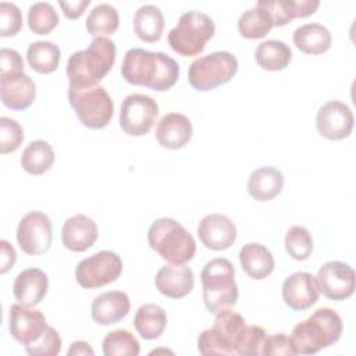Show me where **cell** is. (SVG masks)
Returning a JSON list of instances; mask_svg holds the SVG:
<instances>
[{
    "label": "cell",
    "instance_id": "1",
    "mask_svg": "<svg viewBox=\"0 0 356 356\" xmlns=\"http://www.w3.org/2000/svg\"><path fill=\"white\" fill-rule=\"evenodd\" d=\"M121 75L131 85L164 92L175 85L179 76V67L165 53L134 47L124 56Z\"/></svg>",
    "mask_w": 356,
    "mask_h": 356
},
{
    "label": "cell",
    "instance_id": "2",
    "mask_svg": "<svg viewBox=\"0 0 356 356\" xmlns=\"http://www.w3.org/2000/svg\"><path fill=\"white\" fill-rule=\"evenodd\" d=\"M115 43L106 38H93L90 44L81 51H75L67 61V76L70 85L83 88L97 85L114 65Z\"/></svg>",
    "mask_w": 356,
    "mask_h": 356
},
{
    "label": "cell",
    "instance_id": "3",
    "mask_svg": "<svg viewBox=\"0 0 356 356\" xmlns=\"http://www.w3.org/2000/svg\"><path fill=\"white\" fill-rule=\"evenodd\" d=\"M343 331L341 316L330 307L317 309L298 323L289 337L296 355H313L339 341Z\"/></svg>",
    "mask_w": 356,
    "mask_h": 356
},
{
    "label": "cell",
    "instance_id": "4",
    "mask_svg": "<svg viewBox=\"0 0 356 356\" xmlns=\"http://www.w3.org/2000/svg\"><path fill=\"white\" fill-rule=\"evenodd\" d=\"M147 242L170 264H186L196 253L193 236L175 220L157 218L147 231Z\"/></svg>",
    "mask_w": 356,
    "mask_h": 356
},
{
    "label": "cell",
    "instance_id": "5",
    "mask_svg": "<svg viewBox=\"0 0 356 356\" xmlns=\"http://www.w3.org/2000/svg\"><path fill=\"white\" fill-rule=\"evenodd\" d=\"M203 302L207 310L217 314L232 307L239 296L235 270L228 259L217 257L207 261L200 273Z\"/></svg>",
    "mask_w": 356,
    "mask_h": 356
},
{
    "label": "cell",
    "instance_id": "6",
    "mask_svg": "<svg viewBox=\"0 0 356 356\" xmlns=\"http://www.w3.org/2000/svg\"><path fill=\"white\" fill-rule=\"evenodd\" d=\"M216 25L213 19L200 11L184 13L178 24L170 31L167 39L170 47L182 57L200 54L206 43L214 36Z\"/></svg>",
    "mask_w": 356,
    "mask_h": 356
},
{
    "label": "cell",
    "instance_id": "7",
    "mask_svg": "<svg viewBox=\"0 0 356 356\" xmlns=\"http://www.w3.org/2000/svg\"><path fill=\"white\" fill-rule=\"evenodd\" d=\"M68 100L78 120L86 128L102 129L113 118L114 103L107 90L100 85L83 88L70 85Z\"/></svg>",
    "mask_w": 356,
    "mask_h": 356
},
{
    "label": "cell",
    "instance_id": "8",
    "mask_svg": "<svg viewBox=\"0 0 356 356\" xmlns=\"http://www.w3.org/2000/svg\"><path fill=\"white\" fill-rule=\"evenodd\" d=\"M245 327L239 313L222 310L216 314L213 327L197 337V350L202 355H236V343Z\"/></svg>",
    "mask_w": 356,
    "mask_h": 356
},
{
    "label": "cell",
    "instance_id": "9",
    "mask_svg": "<svg viewBox=\"0 0 356 356\" xmlns=\"http://www.w3.org/2000/svg\"><path fill=\"white\" fill-rule=\"evenodd\" d=\"M238 71V60L229 51H214L192 61L188 70L191 86L199 92L213 90L229 82Z\"/></svg>",
    "mask_w": 356,
    "mask_h": 356
},
{
    "label": "cell",
    "instance_id": "10",
    "mask_svg": "<svg viewBox=\"0 0 356 356\" xmlns=\"http://www.w3.org/2000/svg\"><path fill=\"white\" fill-rule=\"evenodd\" d=\"M121 273V257L111 250H100L78 263L75 278L82 288L95 289L114 282Z\"/></svg>",
    "mask_w": 356,
    "mask_h": 356
},
{
    "label": "cell",
    "instance_id": "11",
    "mask_svg": "<svg viewBox=\"0 0 356 356\" xmlns=\"http://www.w3.org/2000/svg\"><path fill=\"white\" fill-rule=\"evenodd\" d=\"M159 115L157 102L142 93L128 95L121 104L120 127L131 136L146 135L156 122Z\"/></svg>",
    "mask_w": 356,
    "mask_h": 356
},
{
    "label": "cell",
    "instance_id": "12",
    "mask_svg": "<svg viewBox=\"0 0 356 356\" xmlns=\"http://www.w3.org/2000/svg\"><path fill=\"white\" fill-rule=\"evenodd\" d=\"M17 241L19 248L31 256L46 253L53 241V228L50 218L38 210L26 213L18 224Z\"/></svg>",
    "mask_w": 356,
    "mask_h": 356
},
{
    "label": "cell",
    "instance_id": "13",
    "mask_svg": "<svg viewBox=\"0 0 356 356\" xmlns=\"http://www.w3.org/2000/svg\"><path fill=\"white\" fill-rule=\"evenodd\" d=\"M320 292L331 300H345L355 291V270L343 261H327L317 273Z\"/></svg>",
    "mask_w": 356,
    "mask_h": 356
},
{
    "label": "cell",
    "instance_id": "14",
    "mask_svg": "<svg viewBox=\"0 0 356 356\" xmlns=\"http://www.w3.org/2000/svg\"><path fill=\"white\" fill-rule=\"evenodd\" d=\"M353 113L342 102L331 100L323 104L316 115L318 134L330 140H341L350 135L353 129Z\"/></svg>",
    "mask_w": 356,
    "mask_h": 356
},
{
    "label": "cell",
    "instance_id": "15",
    "mask_svg": "<svg viewBox=\"0 0 356 356\" xmlns=\"http://www.w3.org/2000/svg\"><path fill=\"white\" fill-rule=\"evenodd\" d=\"M8 318L11 337L24 346L38 341L47 327L46 317L42 312L19 303L11 305Z\"/></svg>",
    "mask_w": 356,
    "mask_h": 356
},
{
    "label": "cell",
    "instance_id": "16",
    "mask_svg": "<svg viewBox=\"0 0 356 356\" xmlns=\"http://www.w3.org/2000/svg\"><path fill=\"white\" fill-rule=\"evenodd\" d=\"M318 295L320 289L316 277L306 271L291 274L282 284V299L289 309L296 312L310 309L317 303Z\"/></svg>",
    "mask_w": 356,
    "mask_h": 356
},
{
    "label": "cell",
    "instance_id": "17",
    "mask_svg": "<svg viewBox=\"0 0 356 356\" xmlns=\"http://www.w3.org/2000/svg\"><path fill=\"white\" fill-rule=\"evenodd\" d=\"M200 242L211 250L228 249L236 239V227L232 220L220 213H211L202 218L197 225Z\"/></svg>",
    "mask_w": 356,
    "mask_h": 356
},
{
    "label": "cell",
    "instance_id": "18",
    "mask_svg": "<svg viewBox=\"0 0 356 356\" xmlns=\"http://www.w3.org/2000/svg\"><path fill=\"white\" fill-rule=\"evenodd\" d=\"M0 96L11 110L28 108L36 96V85L25 72L0 75Z\"/></svg>",
    "mask_w": 356,
    "mask_h": 356
},
{
    "label": "cell",
    "instance_id": "19",
    "mask_svg": "<svg viewBox=\"0 0 356 356\" xmlns=\"http://www.w3.org/2000/svg\"><path fill=\"white\" fill-rule=\"evenodd\" d=\"M154 285L164 296L171 299H182L192 292L195 275L193 271L185 264H170L157 271Z\"/></svg>",
    "mask_w": 356,
    "mask_h": 356
},
{
    "label": "cell",
    "instance_id": "20",
    "mask_svg": "<svg viewBox=\"0 0 356 356\" xmlns=\"http://www.w3.org/2000/svg\"><path fill=\"white\" fill-rule=\"evenodd\" d=\"M97 224L85 214H75L65 220L61 228L63 245L72 252H85L97 239Z\"/></svg>",
    "mask_w": 356,
    "mask_h": 356
},
{
    "label": "cell",
    "instance_id": "21",
    "mask_svg": "<svg viewBox=\"0 0 356 356\" xmlns=\"http://www.w3.org/2000/svg\"><path fill=\"white\" fill-rule=\"evenodd\" d=\"M129 309L131 302L125 292L108 291L95 298L90 307V316L99 325H110L125 318Z\"/></svg>",
    "mask_w": 356,
    "mask_h": 356
},
{
    "label": "cell",
    "instance_id": "22",
    "mask_svg": "<svg viewBox=\"0 0 356 356\" xmlns=\"http://www.w3.org/2000/svg\"><path fill=\"white\" fill-rule=\"evenodd\" d=\"M257 7L263 8L271 18L273 26H284L293 18H305L316 13L318 0H259Z\"/></svg>",
    "mask_w": 356,
    "mask_h": 356
},
{
    "label": "cell",
    "instance_id": "23",
    "mask_svg": "<svg viewBox=\"0 0 356 356\" xmlns=\"http://www.w3.org/2000/svg\"><path fill=\"white\" fill-rule=\"evenodd\" d=\"M49 289V278L40 268H26L21 271L13 285L15 300L24 306H36L46 296Z\"/></svg>",
    "mask_w": 356,
    "mask_h": 356
},
{
    "label": "cell",
    "instance_id": "24",
    "mask_svg": "<svg viewBox=\"0 0 356 356\" xmlns=\"http://www.w3.org/2000/svg\"><path fill=\"white\" fill-rule=\"evenodd\" d=\"M192 122L181 113H168L157 122L156 138L165 149H181L192 138Z\"/></svg>",
    "mask_w": 356,
    "mask_h": 356
},
{
    "label": "cell",
    "instance_id": "25",
    "mask_svg": "<svg viewBox=\"0 0 356 356\" xmlns=\"http://www.w3.org/2000/svg\"><path fill=\"white\" fill-rule=\"evenodd\" d=\"M284 188L282 172L271 165L256 168L248 179V192L257 202H267L281 193Z\"/></svg>",
    "mask_w": 356,
    "mask_h": 356
},
{
    "label": "cell",
    "instance_id": "26",
    "mask_svg": "<svg viewBox=\"0 0 356 356\" xmlns=\"http://www.w3.org/2000/svg\"><path fill=\"white\" fill-rule=\"evenodd\" d=\"M242 270L253 280H263L274 270L273 253L261 243H246L239 252Z\"/></svg>",
    "mask_w": 356,
    "mask_h": 356
},
{
    "label": "cell",
    "instance_id": "27",
    "mask_svg": "<svg viewBox=\"0 0 356 356\" xmlns=\"http://www.w3.org/2000/svg\"><path fill=\"white\" fill-rule=\"evenodd\" d=\"M293 43L306 54H323L331 47L332 36L324 25L312 22L295 29Z\"/></svg>",
    "mask_w": 356,
    "mask_h": 356
},
{
    "label": "cell",
    "instance_id": "28",
    "mask_svg": "<svg viewBox=\"0 0 356 356\" xmlns=\"http://www.w3.org/2000/svg\"><path fill=\"white\" fill-rule=\"evenodd\" d=\"M134 29L136 36L146 42H159L164 31V15L154 4L140 6L134 15Z\"/></svg>",
    "mask_w": 356,
    "mask_h": 356
},
{
    "label": "cell",
    "instance_id": "29",
    "mask_svg": "<svg viewBox=\"0 0 356 356\" xmlns=\"http://www.w3.org/2000/svg\"><path fill=\"white\" fill-rule=\"evenodd\" d=\"M167 325L165 310L154 303L142 305L134 317V327L143 339L159 338Z\"/></svg>",
    "mask_w": 356,
    "mask_h": 356
},
{
    "label": "cell",
    "instance_id": "30",
    "mask_svg": "<svg viewBox=\"0 0 356 356\" xmlns=\"http://www.w3.org/2000/svg\"><path fill=\"white\" fill-rule=\"evenodd\" d=\"M54 163V150L46 140L31 142L21 154V167L31 175H42Z\"/></svg>",
    "mask_w": 356,
    "mask_h": 356
},
{
    "label": "cell",
    "instance_id": "31",
    "mask_svg": "<svg viewBox=\"0 0 356 356\" xmlns=\"http://www.w3.org/2000/svg\"><path fill=\"white\" fill-rule=\"evenodd\" d=\"M254 57L263 70L281 71L291 63L292 51L285 42L270 39L257 46Z\"/></svg>",
    "mask_w": 356,
    "mask_h": 356
},
{
    "label": "cell",
    "instance_id": "32",
    "mask_svg": "<svg viewBox=\"0 0 356 356\" xmlns=\"http://www.w3.org/2000/svg\"><path fill=\"white\" fill-rule=\"evenodd\" d=\"M61 51L57 44L47 40H38L29 44L26 60L32 70L39 74L54 72L60 64Z\"/></svg>",
    "mask_w": 356,
    "mask_h": 356
},
{
    "label": "cell",
    "instance_id": "33",
    "mask_svg": "<svg viewBox=\"0 0 356 356\" xmlns=\"http://www.w3.org/2000/svg\"><path fill=\"white\" fill-rule=\"evenodd\" d=\"M85 25H86V31L95 38L111 35L117 31L120 25L118 11L111 4H107V3L97 4L89 13Z\"/></svg>",
    "mask_w": 356,
    "mask_h": 356
},
{
    "label": "cell",
    "instance_id": "34",
    "mask_svg": "<svg viewBox=\"0 0 356 356\" xmlns=\"http://www.w3.org/2000/svg\"><path fill=\"white\" fill-rule=\"evenodd\" d=\"M273 28L271 18L260 7H252L242 13L238 19V31L246 39L264 38Z\"/></svg>",
    "mask_w": 356,
    "mask_h": 356
},
{
    "label": "cell",
    "instance_id": "35",
    "mask_svg": "<svg viewBox=\"0 0 356 356\" xmlns=\"http://www.w3.org/2000/svg\"><path fill=\"white\" fill-rule=\"evenodd\" d=\"M102 345L104 356H138L140 352V345L134 334L122 328L110 331Z\"/></svg>",
    "mask_w": 356,
    "mask_h": 356
},
{
    "label": "cell",
    "instance_id": "36",
    "mask_svg": "<svg viewBox=\"0 0 356 356\" xmlns=\"http://www.w3.org/2000/svg\"><path fill=\"white\" fill-rule=\"evenodd\" d=\"M58 25V14L50 3L38 1L28 10V26L36 35H47Z\"/></svg>",
    "mask_w": 356,
    "mask_h": 356
},
{
    "label": "cell",
    "instance_id": "37",
    "mask_svg": "<svg viewBox=\"0 0 356 356\" xmlns=\"http://www.w3.org/2000/svg\"><path fill=\"white\" fill-rule=\"evenodd\" d=\"M285 250L295 260H306L313 252L312 234L302 225H293L285 235Z\"/></svg>",
    "mask_w": 356,
    "mask_h": 356
},
{
    "label": "cell",
    "instance_id": "38",
    "mask_svg": "<svg viewBox=\"0 0 356 356\" xmlns=\"http://www.w3.org/2000/svg\"><path fill=\"white\" fill-rule=\"evenodd\" d=\"M266 332L259 325H246L236 343V355L257 356L261 355Z\"/></svg>",
    "mask_w": 356,
    "mask_h": 356
},
{
    "label": "cell",
    "instance_id": "39",
    "mask_svg": "<svg viewBox=\"0 0 356 356\" xmlns=\"http://www.w3.org/2000/svg\"><path fill=\"white\" fill-rule=\"evenodd\" d=\"M24 140V131L18 121L8 117L0 118V153L15 152Z\"/></svg>",
    "mask_w": 356,
    "mask_h": 356
},
{
    "label": "cell",
    "instance_id": "40",
    "mask_svg": "<svg viewBox=\"0 0 356 356\" xmlns=\"http://www.w3.org/2000/svg\"><path fill=\"white\" fill-rule=\"evenodd\" d=\"M25 350L31 356H57L61 350V338L53 327L47 325L43 335L26 345Z\"/></svg>",
    "mask_w": 356,
    "mask_h": 356
},
{
    "label": "cell",
    "instance_id": "41",
    "mask_svg": "<svg viewBox=\"0 0 356 356\" xmlns=\"http://www.w3.org/2000/svg\"><path fill=\"white\" fill-rule=\"evenodd\" d=\"M22 28V14L14 3H0V36L7 38L18 33Z\"/></svg>",
    "mask_w": 356,
    "mask_h": 356
},
{
    "label": "cell",
    "instance_id": "42",
    "mask_svg": "<svg viewBox=\"0 0 356 356\" xmlns=\"http://www.w3.org/2000/svg\"><path fill=\"white\" fill-rule=\"evenodd\" d=\"M261 355L266 356H293L296 355L292 342L289 339V337H286L285 334L280 332V334H273V335H266L264 343H263V350Z\"/></svg>",
    "mask_w": 356,
    "mask_h": 356
},
{
    "label": "cell",
    "instance_id": "43",
    "mask_svg": "<svg viewBox=\"0 0 356 356\" xmlns=\"http://www.w3.org/2000/svg\"><path fill=\"white\" fill-rule=\"evenodd\" d=\"M1 61V75L24 72V60L21 54L14 49H1L0 50Z\"/></svg>",
    "mask_w": 356,
    "mask_h": 356
},
{
    "label": "cell",
    "instance_id": "44",
    "mask_svg": "<svg viewBox=\"0 0 356 356\" xmlns=\"http://www.w3.org/2000/svg\"><path fill=\"white\" fill-rule=\"evenodd\" d=\"M0 254H1L0 256V273L6 274L15 264L17 252L8 241L1 239L0 241Z\"/></svg>",
    "mask_w": 356,
    "mask_h": 356
},
{
    "label": "cell",
    "instance_id": "45",
    "mask_svg": "<svg viewBox=\"0 0 356 356\" xmlns=\"http://www.w3.org/2000/svg\"><path fill=\"white\" fill-rule=\"evenodd\" d=\"M63 13L70 19H76L82 15L85 8L90 4V0H75V1H58Z\"/></svg>",
    "mask_w": 356,
    "mask_h": 356
},
{
    "label": "cell",
    "instance_id": "46",
    "mask_svg": "<svg viewBox=\"0 0 356 356\" xmlns=\"http://www.w3.org/2000/svg\"><path fill=\"white\" fill-rule=\"evenodd\" d=\"M68 356H81V355H89L93 356L95 352L92 349V346L85 342V341H75L71 343V348L67 352Z\"/></svg>",
    "mask_w": 356,
    "mask_h": 356
}]
</instances>
